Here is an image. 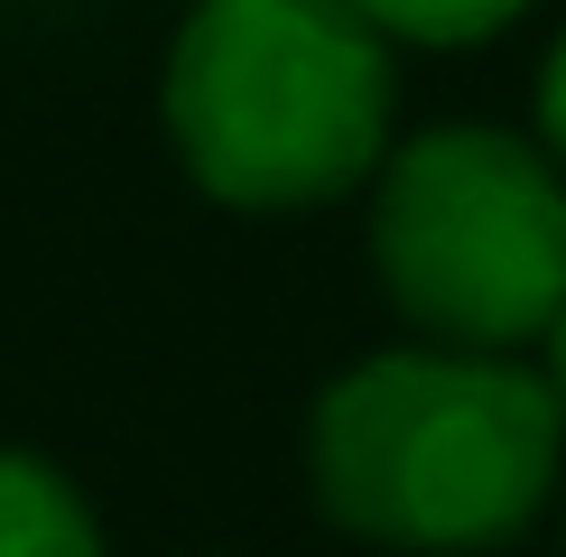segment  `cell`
<instances>
[{
	"instance_id": "obj_1",
	"label": "cell",
	"mask_w": 566,
	"mask_h": 557,
	"mask_svg": "<svg viewBox=\"0 0 566 557\" xmlns=\"http://www.w3.org/2000/svg\"><path fill=\"white\" fill-rule=\"evenodd\" d=\"M557 474V390L483 344H381L306 409V493L363 548L502 557L548 521Z\"/></svg>"
},
{
	"instance_id": "obj_2",
	"label": "cell",
	"mask_w": 566,
	"mask_h": 557,
	"mask_svg": "<svg viewBox=\"0 0 566 557\" xmlns=\"http://www.w3.org/2000/svg\"><path fill=\"white\" fill-rule=\"evenodd\" d=\"M158 122L214 204L306 214L371 186L399 65L353 0H196L158 75Z\"/></svg>"
},
{
	"instance_id": "obj_3",
	"label": "cell",
	"mask_w": 566,
	"mask_h": 557,
	"mask_svg": "<svg viewBox=\"0 0 566 557\" xmlns=\"http://www.w3.org/2000/svg\"><path fill=\"white\" fill-rule=\"evenodd\" d=\"M371 278L428 344L521 354L566 297V168L502 122H437L371 168Z\"/></svg>"
},
{
	"instance_id": "obj_4",
	"label": "cell",
	"mask_w": 566,
	"mask_h": 557,
	"mask_svg": "<svg viewBox=\"0 0 566 557\" xmlns=\"http://www.w3.org/2000/svg\"><path fill=\"white\" fill-rule=\"evenodd\" d=\"M0 557H112L75 474L29 446H0Z\"/></svg>"
},
{
	"instance_id": "obj_5",
	"label": "cell",
	"mask_w": 566,
	"mask_h": 557,
	"mask_svg": "<svg viewBox=\"0 0 566 557\" xmlns=\"http://www.w3.org/2000/svg\"><path fill=\"white\" fill-rule=\"evenodd\" d=\"M390 46H483L502 38L530 0H353Z\"/></svg>"
},
{
	"instance_id": "obj_6",
	"label": "cell",
	"mask_w": 566,
	"mask_h": 557,
	"mask_svg": "<svg viewBox=\"0 0 566 557\" xmlns=\"http://www.w3.org/2000/svg\"><path fill=\"white\" fill-rule=\"evenodd\" d=\"M538 149L566 168V38L548 46V65H538Z\"/></svg>"
},
{
	"instance_id": "obj_7",
	"label": "cell",
	"mask_w": 566,
	"mask_h": 557,
	"mask_svg": "<svg viewBox=\"0 0 566 557\" xmlns=\"http://www.w3.org/2000/svg\"><path fill=\"white\" fill-rule=\"evenodd\" d=\"M538 381H548L557 409H566V297H557V316L538 325Z\"/></svg>"
},
{
	"instance_id": "obj_8",
	"label": "cell",
	"mask_w": 566,
	"mask_h": 557,
	"mask_svg": "<svg viewBox=\"0 0 566 557\" xmlns=\"http://www.w3.org/2000/svg\"><path fill=\"white\" fill-rule=\"evenodd\" d=\"M557 548H566V493H557Z\"/></svg>"
}]
</instances>
